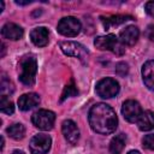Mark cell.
I'll use <instances>...</instances> for the list:
<instances>
[{
  "mask_svg": "<svg viewBox=\"0 0 154 154\" xmlns=\"http://www.w3.org/2000/svg\"><path fill=\"white\" fill-rule=\"evenodd\" d=\"M51 144H52V140L48 135L38 134L31 138L29 148L31 154H46L49 150Z\"/></svg>",
  "mask_w": 154,
  "mask_h": 154,
  "instance_id": "52a82bcc",
  "label": "cell"
},
{
  "mask_svg": "<svg viewBox=\"0 0 154 154\" xmlns=\"http://www.w3.org/2000/svg\"><path fill=\"white\" fill-rule=\"evenodd\" d=\"M138 129L141 131H149L154 129V113L152 111L142 112L141 117L137 120Z\"/></svg>",
  "mask_w": 154,
  "mask_h": 154,
  "instance_id": "2e32d148",
  "label": "cell"
},
{
  "mask_svg": "<svg viewBox=\"0 0 154 154\" xmlns=\"http://www.w3.org/2000/svg\"><path fill=\"white\" fill-rule=\"evenodd\" d=\"M146 36L152 42H154V24H150V25L147 26V29H146Z\"/></svg>",
  "mask_w": 154,
  "mask_h": 154,
  "instance_id": "d4e9b609",
  "label": "cell"
},
{
  "mask_svg": "<svg viewBox=\"0 0 154 154\" xmlns=\"http://www.w3.org/2000/svg\"><path fill=\"white\" fill-rule=\"evenodd\" d=\"M31 1H16V4L17 5H28V4H30Z\"/></svg>",
  "mask_w": 154,
  "mask_h": 154,
  "instance_id": "4316f807",
  "label": "cell"
},
{
  "mask_svg": "<svg viewBox=\"0 0 154 154\" xmlns=\"http://www.w3.org/2000/svg\"><path fill=\"white\" fill-rule=\"evenodd\" d=\"M58 31L67 37L77 36L81 31V22L75 17H64L58 23Z\"/></svg>",
  "mask_w": 154,
  "mask_h": 154,
  "instance_id": "8992f818",
  "label": "cell"
},
{
  "mask_svg": "<svg viewBox=\"0 0 154 154\" xmlns=\"http://www.w3.org/2000/svg\"><path fill=\"white\" fill-rule=\"evenodd\" d=\"M6 132L13 140H22L24 137V135H25V128L23 126V124L17 123V124H13V125L8 126L6 129Z\"/></svg>",
  "mask_w": 154,
  "mask_h": 154,
  "instance_id": "d6986e66",
  "label": "cell"
},
{
  "mask_svg": "<svg viewBox=\"0 0 154 154\" xmlns=\"http://www.w3.org/2000/svg\"><path fill=\"white\" fill-rule=\"evenodd\" d=\"M19 81L25 85H32L35 83L37 61L34 55H24L19 60Z\"/></svg>",
  "mask_w": 154,
  "mask_h": 154,
  "instance_id": "7a4b0ae2",
  "label": "cell"
},
{
  "mask_svg": "<svg viewBox=\"0 0 154 154\" xmlns=\"http://www.w3.org/2000/svg\"><path fill=\"white\" fill-rule=\"evenodd\" d=\"M146 11H147L148 14L154 17V1H148L146 4Z\"/></svg>",
  "mask_w": 154,
  "mask_h": 154,
  "instance_id": "484cf974",
  "label": "cell"
},
{
  "mask_svg": "<svg viewBox=\"0 0 154 154\" xmlns=\"http://www.w3.org/2000/svg\"><path fill=\"white\" fill-rule=\"evenodd\" d=\"M12 154H24V153H23L22 150H14V152H13Z\"/></svg>",
  "mask_w": 154,
  "mask_h": 154,
  "instance_id": "f1b7e54d",
  "label": "cell"
},
{
  "mask_svg": "<svg viewBox=\"0 0 154 154\" xmlns=\"http://www.w3.org/2000/svg\"><path fill=\"white\" fill-rule=\"evenodd\" d=\"M95 90H96V94L100 97L109 99V97L116 96L119 93V84L116 79L106 77V78L97 82Z\"/></svg>",
  "mask_w": 154,
  "mask_h": 154,
  "instance_id": "5b68a950",
  "label": "cell"
},
{
  "mask_svg": "<svg viewBox=\"0 0 154 154\" xmlns=\"http://www.w3.org/2000/svg\"><path fill=\"white\" fill-rule=\"evenodd\" d=\"M128 71H129V67H128V65L125 63H118L116 65V72H117V75L124 77L125 75H128Z\"/></svg>",
  "mask_w": 154,
  "mask_h": 154,
  "instance_id": "cb8c5ba5",
  "label": "cell"
},
{
  "mask_svg": "<svg viewBox=\"0 0 154 154\" xmlns=\"http://www.w3.org/2000/svg\"><path fill=\"white\" fill-rule=\"evenodd\" d=\"M0 109L2 113H6V114H12L14 111L13 102L10 101V99L6 95H1L0 97Z\"/></svg>",
  "mask_w": 154,
  "mask_h": 154,
  "instance_id": "ffe728a7",
  "label": "cell"
},
{
  "mask_svg": "<svg viewBox=\"0 0 154 154\" xmlns=\"http://www.w3.org/2000/svg\"><path fill=\"white\" fill-rule=\"evenodd\" d=\"M48 30L43 26H38L31 30L30 32V38L31 42L37 46V47H43L48 43Z\"/></svg>",
  "mask_w": 154,
  "mask_h": 154,
  "instance_id": "4fadbf2b",
  "label": "cell"
},
{
  "mask_svg": "<svg viewBox=\"0 0 154 154\" xmlns=\"http://www.w3.org/2000/svg\"><path fill=\"white\" fill-rule=\"evenodd\" d=\"M90 128L102 135L112 134L118 125V118L113 108L106 103H96L89 111Z\"/></svg>",
  "mask_w": 154,
  "mask_h": 154,
  "instance_id": "6da1fadb",
  "label": "cell"
},
{
  "mask_svg": "<svg viewBox=\"0 0 154 154\" xmlns=\"http://www.w3.org/2000/svg\"><path fill=\"white\" fill-rule=\"evenodd\" d=\"M128 154H141L140 152H137V150H130Z\"/></svg>",
  "mask_w": 154,
  "mask_h": 154,
  "instance_id": "83f0119b",
  "label": "cell"
},
{
  "mask_svg": "<svg viewBox=\"0 0 154 154\" xmlns=\"http://www.w3.org/2000/svg\"><path fill=\"white\" fill-rule=\"evenodd\" d=\"M94 45L96 48H99L101 51H112L116 54H123L124 53L123 43L113 34L96 37L94 41Z\"/></svg>",
  "mask_w": 154,
  "mask_h": 154,
  "instance_id": "3957f363",
  "label": "cell"
},
{
  "mask_svg": "<svg viewBox=\"0 0 154 154\" xmlns=\"http://www.w3.org/2000/svg\"><path fill=\"white\" fill-rule=\"evenodd\" d=\"M77 94H78V90L76 89V87H75V83H73V81L71 79L70 84H67V85L65 87V89H64V91H63V95H61V99H60V101H64L66 97H70V96H75V95H77Z\"/></svg>",
  "mask_w": 154,
  "mask_h": 154,
  "instance_id": "7402d4cb",
  "label": "cell"
},
{
  "mask_svg": "<svg viewBox=\"0 0 154 154\" xmlns=\"http://www.w3.org/2000/svg\"><path fill=\"white\" fill-rule=\"evenodd\" d=\"M142 142H143V146H144L147 149H152V150H154V134L146 135Z\"/></svg>",
  "mask_w": 154,
  "mask_h": 154,
  "instance_id": "603a6c76",
  "label": "cell"
},
{
  "mask_svg": "<svg viewBox=\"0 0 154 154\" xmlns=\"http://www.w3.org/2000/svg\"><path fill=\"white\" fill-rule=\"evenodd\" d=\"M138 36H140V30L137 26H134V25H129L126 26L125 29H123L119 34V41L123 43V45H126V46H132L137 42L138 40Z\"/></svg>",
  "mask_w": 154,
  "mask_h": 154,
  "instance_id": "8fae6325",
  "label": "cell"
},
{
  "mask_svg": "<svg viewBox=\"0 0 154 154\" xmlns=\"http://www.w3.org/2000/svg\"><path fill=\"white\" fill-rule=\"evenodd\" d=\"M0 90H1V95H11L14 91V85L13 83L6 78V76L1 77V83H0Z\"/></svg>",
  "mask_w": 154,
  "mask_h": 154,
  "instance_id": "44dd1931",
  "label": "cell"
},
{
  "mask_svg": "<svg viewBox=\"0 0 154 154\" xmlns=\"http://www.w3.org/2000/svg\"><path fill=\"white\" fill-rule=\"evenodd\" d=\"M61 131H63L65 140L69 143H71V144L77 143V141L79 138V130H78V128L73 120H71V119L64 120L61 124Z\"/></svg>",
  "mask_w": 154,
  "mask_h": 154,
  "instance_id": "30bf717a",
  "label": "cell"
},
{
  "mask_svg": "<svg viewBox=\"0 0 154 154\" xmlns=\"http://www.w3.org/2000/svg\"><path fill=\"white\" fill-rule=\"evenodd\" d=\"M129 19H132V17L130 16H111V17H107V18H103L101 17V20L103 23V26L106 30H109V28L112 26H117Z\"/></svg>",
  "mask_w": 154,
  "mask_h": 154,
  "instance_id": "ac0fdd59",
  "label": "cell"
},
{
  "mask_svg": "<svg viewBox=\"0 0 154 154\" xmlns=\"http://www.w3.org/2000/svg\"><path fill=\"white\" fill-rule=\"evenodd\" d=\"M31 122L41 130H51L55 122V114L48 109H38L32 114Z\"/></svg>",
  "mask_w": 154,
  "mask_h": 154,
  "instance_id": "277c9868",
  "label": "cell"
},
{
  "mask_svg": "<svg viewBox=\"0 0 154 154\" xmlns=\"http://www.w3.org/2000/svg\"><path fill=\"white\" fill-rule=\"evenodd\" d=\"M126 144V136L124 134H119L114 136L109 142V152L112 154H120Z\"/></svg>",
  "mask_w": 154,
  "mask_h": 154,
  "instance_id": "e0dca14e",
  "label": "cell"
},
{
  "mask_svg": "<svg viewBox=\"0 0 154 154\" xmlns=\"http://www.w3.org/2000/svg\"><path fill=\"white\" fill-rule=\"evenodd\" d=\"M122 113L129 123H135V122L137 123L138 118L142 114V108H141V106L137 101L128 100L122 106Z\"/></svg>",
  "mask_w": 154,
  "mask_h": 154,
  "instance_id": "9c48e42d",
  "label": "cell"
},
{
  "mask_svg": "<svg viewBox=\"0 0 154 154\" xmlns=\"http://www.w3.org/2000/svg\"><path fill=\"white\" fill-rule=\"evenodd\" d=\"M40 103V96L35 93L24 94L18 99V106L22 111H29Z\"/></svg>",
  "mask_w": 154,
  "mask_h": 154,
  "instance_id": "5bb4252c",
  "label": "cell"
},
{
  "mask_svg": "<svg viewBox=\"0 0 154 154\" xmlns=\"http://www.w3.org/2000/svg\"><path fill=\"white\" fill-rule=\"evenodd\" d=\"M142 78L146 87L154 91V60H148L142 66Z\"/></svg>",
  "mask_w": 154,
  "mask_h": 154,
  "instance_id": "9a60e30c",
  "label": "cell"
},
{
  "mask_svg": "<svg viewBox=\"0 0 154 154\" xmlns=\"http://www.w3.org/2000/svg\"><path fill=\"white\" fill-rule=\"evenodd\" d=\"M60 48L66 55L76 57L81 60H84L89 54L88 49H85L84 46H82L78 42H73V41H63V42H60Z\"/></svg>",
  "mask_w": 154,
  "mask_h": 154,
  "instance_id": "ba28073f",
  "label": "cell"
},
{
  "mask_svg": "<svg viewBox=\"0 0 154 154\" xmlns=\"http://www.w3.org/2000/svg\"><path fill=\"white\" fill-rule=\"evenodd\" d=\"M1 35L7 40H19L23 36V29L22 26L14 24V23H6L1 29Z\"/></svg>",
  "mask_w": 154,
  "mask_h": 154,
  "instance_id": "7c38bea8",
  "label": "cell"
}]
</instances>
